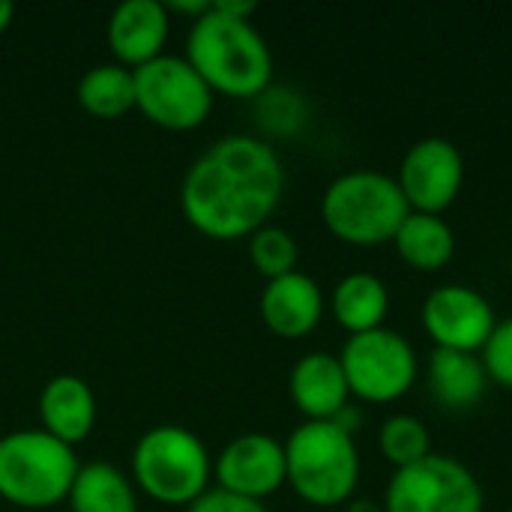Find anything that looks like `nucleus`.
<instances>
[{
	"label": "nucleus",
	"instance_id": "f257e3e1",
	"mask_svg": "<svg viewBox=\"0 0 512 512\" xmlns=\"http://www.w3.org/2000/svg\"><path fill=\"white\" fill-rule=\"evenodd\" d=\"M282 192L279 153L255 135H225L186 171L180 210L198 234L240 240L270 225Z\"/></svg>",
	"mask_w": 512,
	"mask_h": 512
},
{
	"label": "nucleus",
	"instance_id": "f03ea898",
	"mask_svg": "<svg viewBox=\"0 0 512 512\" xmlns=\"http://www.w3.org/2000/svg\"><path fill=\"white\" fill-rule=\"evenodd\" d=\"M255 9L252 0H216L192 21L183 57L213 93L258 99L273 87V51L249 21Z\"/></svg>",
	"mask_w": 512,
	"mask_h": 512
},
{
	"label": "nucleus",
	"instance_id": "7ed1b4c3",
	"mask_svg": "<svg viewBox=\"0 0 512 512\" xmlns=\"http://www.w3.org/2000/svg\"><path fill=\"white\" fill-rule=\"evenodd\" d=\"M408 216L411 207L396 177L387 171H345L324 189L321 198V219L327 231L360 249L393 243Z\"/></svg>",
	"mask_w": 512,
	"mask_h": 512
},
{
	"label": "nucleus",
	"instance_id": "20e7f679",
	"mask_svg": "<svg viewBox=\"0 0 512 512\" xmlns=\"http://www.w3.org/2000/svg\"><path fill=\"white\" fill-rule=\"evenodd\" d=\"M285 465L294 495L321 510L348 504L360 486L357 441L333 420H303L285 441Z\"/></svg>",
	"mask_w": 512,
	"mask_h": 512
},
{
	"label": "nucleus",
	"instance_id": "39448f33",
	"mask_svg": "<svg viewBox=\"0 0 512 512\" xmlns=\"http://www.w3.org/2000/svg\"><path fill=\"white\" fill-rule=\"evenodd\" d=\"M75 447L45 429H18L0 438V498L21 510H48L69 498L78 474Z\"/></svg>",
	"mask_w": 512,
	"mask_h": 512
},
{
	"label": "nucleus",
	"instance_id": "423d86ee",
	"mask_svg": "<svg viewBox=\"0 0 512 512\" xmlns=\"http://www.w3.org/2000/svg\"><path fill=\"white\" fill-rule=\"evenodd\" d=\"M213 477V462L204 441L183 426H153L132 450L135 486L171 507L195 504Z\"/></svg>",
	"mask_w": 512,
	"mask_h": 512
},
{
	"label": "nucleus",
	"instance_id": "0eeeda50",
	"mask_svg": "<svg viewBox=\"0 0 512 512\" xmlns=\"http://www.w3.org/2000/svg\"><path fill=\"white\" fill-rule=\"evenodd\" d=\"M342 369L351 396L369 405H393L405 399L420 375V357L408 336L381 327L372 333L348 336L342 345Z\"/></svg>",
	"mask_w": 512,
	"mask_h": 512
},
{
	"label": "nucleus",
	"instance_id": "6e6552de",
	"mask_svg": "<svg viewBox=\"0 0 512 512\" xmlns=\"http://www.w3.org/2000/svg\"><path fill=\"white\" fill-rule=\"evenodd\" d=\"M135 72V108L159 129H198L213 111V90L186 57L162 54Z\"/></svg>",
	"mask_w": 512,
	"mask_h": 512
},
{
	"label": "nucleus",
	"instance_id": "1a4fd4ad",
	"mask_svg": "<svg viewBox=\"0 0 512 512\" xmlns=\"http://www.w3.org/2000/svg\"><path fill=\"white\" fill-rule=\"evenodd\" d=\"M381 504L387 512H483L486 495L465 462L432 453L411 468L393 471Z\"/></svg>",
	"mask_w": 512,
	"mask_h": 512
},
{
	"label": "nucleus",
	"instance_id": "9d476101",
	"mask_svg": "<svg viewBox=\"0 0 512 512\" xmlns=\"http://www.w3.org/2000/svg\"><path fill=\"white\" fill-rule=\"evenodd\" d=\"M465 156L462 150L441 135L420 138L402 156L396 183L411 207V213L444 216L465 186Z\"/></svg>",
	"mask_w": 512,
	"mask_h": 512
},
{
	"label": "nucleus",
	"instance_id": "9b49d317",
	"mask_svg": "<svg viewBox=\"0 0 512 512\" xmlns=\"http://www.w3.org/2000/svg\"><path fill=\"white\" fill-rule=\"evenodd\" d=\"M420 321L435 348L480 354L498 324V312L483 291L450 282L423 300Z\"/></svg>",
	"mask_w": 512,
	"mask_h": 512
},
{
	"label": "nucleus",
	"instance_id": "f8f14e48",
	"mask_svg": "<svg viewBox=\"0 0 512 512\" xmlns=\"http://www.w3.org/2000/svg\"><path fill=\"white\" fill-rule=\"evenodd\" d=\"M213 474L219 483L216 489L264 504V498L288 486L285 444L264 432H246L225 444V450L216 456Z\"/></svg>",
	"mask_w": 512,
	"mask_h": 512
},
{
	"label": "nucleus",
	"instance_id": "ddd939ff",
	"mask_svg": "<svg viewBox=\"0 0 512 512\" xmlns=\"http://www.w3.org/2000/svg\"><path fill=\"white\" fill-rule=\"evenodd\" d=\"M288 393H291L294 408L306 420L312 423L336 420L351 402V387H348L339 354H330V351L303 354L288 375Z\"/></svg>",
	"mask_w": 512,
	"mask_h": 512
},
{
	"label": "nucleus",
	"instance_id": "4468645a",
	"mask_svg": "<svg viewBox=\"0 0 512 512\" xmlns=\"http://www.w3.org/2000/svg\"><path fill=\"white\" fill-rule=\"evenodd\" d=\"M261 321L279 339H303L309 336L324 318V291L321 285L294 270L288 276L270 279L261 291Z\"/></svg>",
	"mask_w": 512,
	"mask_h": 512
},
{
	"label": "nucleus",
	"instance_id": "2eb2a0df",
	"mask_svg": "<svg viewBox=\"0 0 512 512\" xmlns=\"http://www.w3.org/2000/svg\"><path fill=\"white\" fill-rule=\"evenodd\" d=\"M171 15L159 0H126L108 18V48L126 69H138L162 57Z\"/></svg>",
	"mask_w": 512,
	"mask_h": 512
},
{
	"label": "nucleus",
	"instance_id": "dca6fc26",
	"mask_svg": "<svg viewBox=\"0 0 512 512\" xmlns=\"http://www.w3.org/2000/svg\"><path fill=\"white\" fill-rule=\"evenodd\" d=\"M39 420L48 435L75 447L96 426V396L78 375H54L39 393Z\"/></svg>",
	"mask_w": 512,
	"mask_h": 512
},
{
	"label": "nucleus",
	"instance_id": "f3484780",
	"mask_svg": "<svg viewBox=\"0 0 512 512\" xmlns=\"http://www.w3.org/2000/svg\"><path fill=\"white\" fill-rule=\"evenodd\" d=\"M489 384L492 381L480 354L432 348L429 363H426V387L441 408H450V411L477 408Z\"/></svg>",
	"mask_w": 512,
	"mask_h": 512
},
{
	"label": "nucleus",
	"instance_id": "a211bd4d",
	"mask_svg": "<svg viewBox=\"0 0 512 512\" xmlns=\"http://www.w3.org/2000/svg\"><path fill=\"white\" fill-rule=\"evenodd\" d=\"M390 306L393 300L387 282L369 270L342 276L330 294V312L348 336L381 330L390 315Z\"/></svg>",
	"mask_w": 512,
	"mask_h": 512
},
{
	"label": "nucleus",
	"instance_id": "6ab92c4d",
	"mask_svg": "<svg viewBox=\"0 0 512 512\" xmlns=\"http://www.w3.org/2000/svg\"><path fill=\"white\" fill-rule=\"evenodd\" d=\"M399 258L417 273H438L456 255V231L444 216L411 213L393 237Z\"/></svg>",
	"mask_w": 512,
	"mask_h": 512
},
{
	"label": "nucleus",
	"instance_id": "aec40b11",
	"mask_svg": "<svg viewBox=\"0 0 512 512\" xmlns=\"http://www.w3.org/2000/svg\"><path fill=\"white\" fill-rule=\"evenodd\" d=\"M66 504L72 512H138L129 477L108 462L81 465Z\"/></svg>",
	"mask_w": 512,
	"mask_h": 512
},
{
	"label": "nucleus",
	"instance_id": "412c9836",
	"mask_svg": "<svg viewBox=\"0 0 512 512\" xmlns=\"http://www.w3.org/2000/svg\"><path fill=\"white\" fill-rule=\"evenodd\" d=\"M78 105L99 117L117 120L135 108V72L120 63H99L78 81Z\"/></svg>",
	"mask_w": 512,
	"mask_h": 512
},
{
	"label": "nucleus",
	"instance_id": "4be33fe9",
	"mask_svg": "<svg viewBox=\"0 0 512 512\" xmlns=\"http://www.w3.org/2000/svg\"><path fill=\"white\" fill-rule=\"evenodd\" d=\"M378 450L393 471L411 468L432 456V435L429 426L414 414H390L378 429Z\"/></svg>",
	"mask_w": 512,
	"mask_h": 512
},
{
	"label": "nucleus",
	"instance_id": "5701e85b",
	"mask_svg": "<svg viewBox=\"0 0 512 512\" xmlns=\"http://www.w3.org/2000/svg\"><path fill=\"white\" fill-rule=\"evenodd\" d=\"M249 261L270 282V279H279V276H288L297 270L300 246L291 231H285L279 225H264L249 237Z\"/></svg>",
	"mask_w": 512,
	"mask_h": 512
},
{
	"label": "nucleus",
	"instance_id": "b1692460",
	"mask_svg": "<svg viewBox=\"0 0 512 512\" xmlns=\"http://www.w3.org/2000/svg\"><path fill=\"white\" fill-rule=\"evenodd\" d=\"M258 117L270 132L291 135V132H297L303 126L306 105H303L300 93H294L288 87H267L258 96Z\"/></svg>",
	"mask_w": 512,
	"mask_h": 512
},
{
	"label": "nucleus",
	"instance_id": "393cba45",
	"mask_svg": "<svg viewBox=\"0 0 512 512\" xmlns=\"http://www.w3.org/2000/svg\"><path fill=\"white\" fill-rule=\"evenodd\" d=\"M480 360H483L492 384L512 390V318H504L495 324L486 348L480 351Z\"/></svg>",
	"mask_w": 512,
	"mask_h": 512
},
{
	"label": "nucleus",
	"instance_id": "a878e982",
	"mask_svg": "<svg viewBox=\"0 0 512 512\" xmlns=\"http://www.w3.org/2000/svg\"><path fill=\"white\" fill-rule=\"evenodd\" d=\"M186 512H270L264 504L258 501H246V498H237L231 492H222V489H207L195 504H189Z\"/></svg>",
	"mask_w": 512,
	"mask_h": 512
},
{
	"label": "nucleus",
	"instance_id": "bb28decb",
	"mask_svg": "<svg viewBox=\"0 0 512 512\" xmlns=\"http://www.w3.org/2000/svg\"><path fill=\"white\" fill-rule=\"evenodd\" d=\"M345 512H387L381 501H372V498H351L345 504Z\"/></svg>",
	"mask_w": 512,
	"mask_h": 512
},
{
	"label": "nucleus",
	"instance_id": "cd10ccee",
	"mask_svg": "<svg viewBox=\"0 0 512 512\" xmlns=\"http://www.w3.org/2000/svg\"><path fill=\"white\" fill-rule=\"evenodd\" d=\"M12 15H15V6L9 0H0V33L12 24Z\"/></svg>",
	"mask_w": 512,
	"mask_h": 512
},
{
	"label": "nucleus",
	"instance_id": "c85d7f7f",
	"mask_svg": "<svg viewBox=\"0 0 512 512\" xmlns=\"http://www.w3.org/2000/svg\"><path fill=\"white\" fill-rule=\"evenodd\" d=\"M510 512H512V507H510Z\"/></svg>",
	"mask_w": 512,
	"mask_h": 512
}]
</instances>
